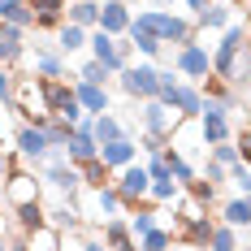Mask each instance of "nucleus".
I'll return each mask as SVG.
<instances>
[{
  "label": "nucleus",
  "mask_w": 251,
  "mask_h": 251,
  "mask_svg": "<svg viewBox=\"0 0 251 251\" xmlns=\"http://www.w3.org/2000/svg\"><path fill=\"white\" fill-rule=\"evenodd\" d=\"M160 156H165V165H169V177H174L177 186H186V182H191V177L200 174V169H195V165H191V160H186V156H177L174 148H165V151H160Z\"/></svg>",
  "instance_id": "22"
},
{
  "label": "nucleus",
  "mask_w": 251,
  "mask_h": 251,
  "mask_svg": "<svg viewBox=\"0 0 251 251\" xmlns=\"http://www.w3.org/2000/svg\"><path fill=\"white\" fill-rule=\"evenodd\" d=\"M44 96H48V113L61 117L65 126H78L87 117L82 104H78V96H74V82H65V78H44Z\"/></svg>",
  "instance_id": "5"
},
{
  "label": "nucleus",
  "mask_w": 251,
  "mask_h": 251,
  "mask_svg": "<svg viewBox=\"0 0 251 251\" xmlns=\"http://www.w3.org/2000/svg\"><path fill=\"white\" fill-rule=\"evenodd\" d=\"M108 78H113V74L104 70L100 61H82V70H78V82H100V87H104Z\"/></svg>",
  "instance_id": "33"
},
{
  "label": "nucleus",
  "mask_w": 251,
  "mask_h": 251,
  "mask_svg": "<svg viewBox=\"0 0 251 251\" xmlns=\"http://www.w3.org/2000/svg\"><path fill=\"white\" fill-rule=\"evenodd\" d=\"M177 195H182L177 182H151V186H148V200L151 203H177Z\"/></svg>",
  "instance_id": "32"
},
{
  "label": "nucleus",
  "mask_w": 251,
  "mask_h": 251,
  "mask_svg": "<svg viewBox=\"0 0 251 251\" xmlns=\"http://www.w3.org/2000/svg\"><path fill=\"white\" fill-rule=\"evenodd\" d=\"M13 143H18V156H26V160H35V165H44L48 160V134L39 130V126H18V134H13Z\"/></svg>",
  "instance_id": "11"
},
{
  "label": "nucleus",
  "mask_w": 251,
  "mask_h": 251,
  "mask_svg": "<svg viewBox=\"0 0 251 251\" xmlns=\"http://www.w3.org/2000/svg\"><path fill=\"white\" fill-rule=\"evenodd\" d=\"M13 217H18V234H35V229L48 226V208L35 200V203H22V208H13Z\"/></svg>",
  "instance_id": "19"
},
{
  "label": "nucleus",
  "mask_w": 251,
  "mask_h": 251,
  "mask_svg": "<svg viewBox=\"0 0 251 251\" xmlns=\"http://www.w3.org/2000/svg\"><path fill=\"white\" fill-rule=\"evenodd\" d=\"M234 148H238V160H243V165L251 169V126H243V130H238V139H234Z\"/></svg>",
  "instance_id": "39"
},
{
  "label": "nucleus",
  "mask_w": 251,
  "mask_h": 251,
  "mask_svg": "<svg viewBox=\"0 0 251 251\" xmlns=\"http://www.w3.org/2000/svg\"><path fill=\"white\" fill-rule=\"evenodd\" d=\"M87 44H91V61H100L113 78L130 65V52H134L130 39H122V35L113 39V35H104V30H91V35H87Z\"/></svg>",
  "instance_id": "4"
},
{
  "label": "nucleus",
  "mask_w": 251,
  "mask_h": 251,
  "mask_svg": "<svg viewBox=\"0 0 251 251\" xmlns=\"http://www.w3.org/2000/svg\"><path fill=\"white\" fill-rule=\"evenodd\" d=\"M65 4H74V0H65Z\"/></svg>",
  "instance_id": "48"
},
{
  "label": "nucleus",
  "mask_w": 251,
  "mask_h": 251,
  "mask_svg": "<svg viewBox=\"0 0 251 251\" xmlns=\"http://www.w3.org/2000/svg\"><path fill=\"white\" fill-rule=\"evenodd\" d=\"M39 191H44V177L30 174V169H9V174H4V203H9V208L35 203Z\"/></svg>",
  "instance_id": "7"
},
{
  "label": "nucleus",
  "mask_w": 251,
  "mask_h": 251,
  "mask_svg": "<svg viewBox=\"0 0 251 251\" xmlns=\"http://www.w3.org/2000/svg\"><path fill=\"white\" fill-rule=\"evenodd\" d=\"M9 113H18L22 126H39L48 122V96H44V78H18V87H13V104H9Z\"/></svg>",
  "instance_id": "3"
},
{
  "label": "nucleus",
  "mask_w": 251,
  "mask_h": 251,
  "mask_svg": "<svg viewBox=\"0 0 251 251\" xmlns=\"http://www.w3.org/2000/svg\"><path fill=\"white\" fill-rule=\"evenodd\" d=\"M139 126H143V148L156 156V151H165V148H169V139H174V130L182 126V117H177L169 104H160V100H143Z\"/></svg>",
  "instance_id": "1"
},
{
  "label": "nucleus",
  "mask_w": 251,
  "mask_h": 251,
  "mask_svg": "<svg viewBox=\"0 0 251 251\" xmlns=\"http://www.w3.org/2000/svg\"><path fill=\"white\" fill-rule=\"evenodd\" d=\"M0 251H9V238H4V234H0Z\"/></svg>",
  "instance_id": "46"
},
{
  "label": "nucleus",
  "mask_w": 251,
  "mask_h": 251,
  "mask_svg": "<svg viewBox=\"0 0 251 251\" xmlns=\"http://www.w3.org/2000/svg\"><path fill=\"white\" fill-rule=\"evenodd\" d=\"M96 238H100L108 251H139V238L130 234V226H126L122 217H113V221H104L100 229H96Z\"/></svg>",
  "instance_id": "12"
},
{
  "label": "nucleus",
  "mask_w": 251,
  "mask_h": 251,
  "mask_svg": "<svg viewBox=\"0 0 251 251\" xmlns=\"http://www.w3.org/2000/svg\"><path fill=\"white\" fill-rule=\"evenodd\" d=\"M134 156H139V148H134V139H117V143H100V160L117 174V169H126V165H134Z\"/></svg>",
  "instance_id": "16"
},
{
  "label": "nucleus",
  "mask_w": 251,
  "mask_h": 251,
  "mask_svg": "<svg viewBox=\"0 0 251 251\" xmlns=\"http://www.w3.org/2000/svg\"><path fill=\"white\" fill-rule=\"evenodd\" d=\"M229 182H234V191L238 195H251V169L238 160V165H229Z\"/></svg>",
  "instance_id": "34"
},
{
  "label": "nucleus",
  "mask_w": 251,
  "mask_h": 251,
  "mask_svg": "<svg viewBox=\"0 0 251 251\" xmlns=\"http://www.w3.org/2000/svg\"><path fill=\"white\" fill-rule=\"evenodd\" d=\"M243 251H251V247H243Z\"/></svg>",
  "instance_id": "49"
},
{
  "label": "nucleus",
  "mask_w": 251,
  "mask_h": 251,
  "mask_svg": "<svg viewBox=\"0 0 251 251\" xmlns=\"http://www.w3.org/2000/svg\"><path fill=\"white\" fill-rule=\"evenodd\" d=\"M200 139H203V148H217V143H226V139H229V108H226V104H208V100H203Z\"/></svg>",
  "instance_id": "9"
},
{
  "label": "nucleus",
  "mask_w": 251,
  "mask_h": 251,
  "mask_svg": "<svg viewBox=\"0 0 251 251\" xmlns=\"http://www.w3.org/2000/svg\"><path fill=\"white\" fill-rule=\"evenodd\" d=\"M9 4H22V0H0V13H4V9H9Z\"/></svg>",
  "instance_id": "45"
},
{
  "label": "nucleus",
  "mask_w": 251,
  "mask_h": 251,
  "mask_svg": "<svg viewBox=\"0 0 251 251\" xmlns=\"http://www.w3.org/2000/svg\"><path fill=\"white\" fill-rule=\"evenodd\" d=\"M182 4H186V9H195V18H200L203 9H208V4H212V0H182Z\"/></svg>",
  "instance_id": "41"
},
{
  "label": "nucleus",
  "mask_w": 251,
  "mask_h": 251,
  "mask_svg": "<svg viewBox=\"0 0 251 251\" xmlns=\"http://www.w3.org/2000/svg\"><path fill=\"white\" fill-rule=\"evenodd\" d=\"M78 177H82V191H100V186H113V169L104 165L100 156H96V160H87V165H78Z\"/></svg>",
  "instance_id": "18"
},
{
  "label": "nucleus",
  "mask_w": 251,
  "mask_h": 251,
  "mask_svg": "<svg viewBox=\"0 0 251 251\" xmlns=\"http://www.w3.org/2000/svg\"><path fill=\"white\" fill-rule=\"evenodd\" d=\"M9 251H30V238H26V234H13V238H9Z\"/></svg>",
  "instance_id": "40"
},
{
  "label": "nucleus",
  "mask_w": 251,
  "mask_h": 251,
  "mask_svg": "<svg viewBox=\"0 0 251 251\" xmlns=\"http://www.w3.org/2000/svg\"><path fill=\"white\" fill-rule=\"evenodd\" d=\"M169 4H174V0H169Z\"/></svg>",
  "instance_id": "50"
},
{
  "label": "nucleus",
  "mask_w": 251,
  "mask_h": 251,
  "mask_svg": "<svg viewBox=\"0 0 251 251\" xmlns=\"http://www.w3.org/2000/svg\"><path fill=\"white\" fill-rule=\"evenodd\" d=\"M113 186H117V191H122V200H126V208H130V203L148 200V186H151V177H148V169H143V165H126L122 174L113 177Z\"/></svg>",
  "instance_id": "10"
},
{
  "label": "nucleus",
  "mask_w": 251,
  "mask_h": 251,
  "mask_svg": "<svg viewBox=\"0 0 251 251\" xmlns=\"http://www.w3.org/2000/svg\"><path fill=\"white\" fill-rule=\"evenodd\" d=\"M44 134H48V143L52 148H70V139H74V126H65L61 122V117H48V122H44Z\"/></svg>",
  "instance_id": "27"
},
{
  "label": "nucleus",
  "mask_w": 251,
  "mask_h": 251,
  "mask_svg": "<svg viewBox=\"0 0 251 251\" xmlns=\"http://www.w3.org/2000/svg\"><path fill=\"white\" fill-rule=\"evenodd\" d=\"M247 126H251V96H247Z\"/></svg>",
  "instance_id": "47"
},
{
  "label": "nucleus",
  "mask_w": 251,
  "mask_h": 251,
  "mask_svg": "<svg viewBox=\"0 0 251 251\" xmlns=\"http://www.w3.org/2000/svg\"><path fill=\"white\" fill-rule=\"evenodd\" d=\"M82 251H108V247H104L100 238H96V234H91V238H87V243H82Z\"/></svg>",
  "instance_id": "42"
},
{
  "label": "nucleus",
  "mask_w": 251,
  "mask_h": 251,
  "mask_svg": "<svg viewBox=\"0 0 251 251\" xmlns=\"http://www.w3.org/2000/svg\"><path fill=\"white\" fill-rule=\"evenodd\" d=\"M13 87H18V74H13V70H4V65H0V104H4V108H9V104H13Z\"/></svg>",
  "instance_id": "36"
},
{
  "label": "nucleus",
  "mask_w": 251,
  "mask_h": 251,
  "mask_svg": "<svg viewBox=\"0 0 251 251\" xmlns=\"http://www.w3.org/2000/svg\"><path fill=\"white\" fill-rule=\"evenodd\" d=\"M174 70L182 78H208L212 74V52H208V44H186V48L174 52Z\"/></svg>",
  "instance_id": "8"
},
{
  "label": "nucleus",
  "mask_w": 251,
  "mask_h": 251,
  "mask_svg": "<svg viewBox=\"0 0 251 251\" xmlns=\"http://www.w3.org/2000/svg\"><path fill=\"white\" fill-rule=\"evenodd\" d=\"M212 151V160H217V165H238V148H234V139H226V143H217V148H208Z\"/></svg>",
  "instance_id": "35"
},
{
  "label": "nucleus",
  "mask_w": 251,
  "mask_h": 251,
  "mask_svg": "<svg viewBox=\"0 0 251 251\" xmlns=\"http://www.w3.org/2000/svg\"><path fill=\"white\" fill-rule=\"evenodd\" d=\"M35 74H39V78H65V61H61L56 52L35 48Z\"/></svg>",
  "instance_id": "25"
},
{
  "label": "nucleus",
  "mask_w": 251,
  "mask_h": 251,
  "mask_svg": "<svg viewBox=\"0 0 251 251\" xmlns=\"http://www.w3.org/2000/svg\"><path fill=\"white\" fill-rule=\"evenodd\" d=\"M87 35H91V30H82V26L65 22V26H61V30H56V48H61V52H65V56H70V52L87 48Z\"/></svg>",
  "instance_id": "24"
},
{
  "label": "nucleus",
  "mask_w": 251,
  "mask_h": 251,
  "mask_svg": "<svg viewBox=\"0 0 251 251\" xmlns=\"http://www.w3.org/2000/svg\"><path fill=\"white\" fill-rule=\"evenodd\" d=\"M9 169H13V160H9V156H4V151H0V177L9 174Z\"/></svg>",
  "instance_id": "43"
},
{
  "label": "nucleus",
  "mask_w": 251,
  "mask_h": 251,
  "mask_svg": "<svg viewBox=\"0 0 251 251\" xmlns=\"http://www.w3.org/2000/svg\"><path fill=\"white\" fill-rule=\"evenodd\" d=\"M243 56H247V70H251V35H247V48H243Z\"/></svg>",
  "instance_id": "44"
},
{
  "label": "nucleus",
  "mask_w": 251,
  "mask_h": 251,
  "mask_svg": "<svg viewBox=\"0 0 251 251\" xmlns=\"http://www.w3.org/2000/svg\"><path fill=\"white\" fill-rule=\"evenodd\" d=\"M96 30L113 35V39L126 35V30H130V9H126L122 0H104V4H100V26H96Z\"/></svg>",
  "instance_id": "13"
},
{
  "label": "nucleus",
  "mask_w": 251,
  "mask_h": 251,
  "mask_svg": "<svg viewBox=\"0 0 251 251\" xmlns=\"http://www.w3.org/2000/svg\"><path fill=\"white\" fill-rule=\"evenodd\" d=\"M74 96L82 104V113H91V117L108 113V87H100V82H74Z\"/></svg>",
  "instance_id": "15"
},
{
  "label": "nucleus",
  "mask_w": 251,
  "mask_h": 251,
  "mask_svg": "<svg viewBox=\"0 0 251 251\" xmlns=\"http://www.w3.org/2000/svg\"><path fill=\"white\" fill-rule=\"evenodd\" d=\"M186 195L200 203V208H212V203H217V186H212L208 177H200V174H195L191 182H186Z\"/></svg>",
  "instance_id": "26"
},
{
  "label": "nucleus",
  "mask_w": 251,
  "mask_h": 251,
  "mask_svg": "<svg viewBox=\"0 0 251 251\" xmlns=\"http://www.w3.org/2000/svg\"><path fill=\"white\" fill-rule=\"evenodd\" d=\"M208 251H238V229L217 226V229H212V238H208Z\"/></svg>",
  "instance_id": "31"
},
{
  "label": "nucleus",
  "mask_w": 251,
  "mask_h": 251,
  "mask_svg": "<svg viewBox=\"0 0 251 251\" xmlns=\"http://www.w3.org/2000/svg\"><path fill=\"white\" fill-rule=\"evenodd\" d=\"M200 177H208V182L217 186V182H229V169H226V165H217V160L208 156V160H203V169H200Z\"/></svg>",
  "instance_id": "38"
},
{
  "label": "nucleus",
  "mask_w": 251,
  "mask_h": 251,
  "mask_svg": "<svg viewBox=\"0 0 251 251\" xmlns=\"http://www.w3.org/2000/svg\"><path fill=\"white\" fill-rule=\"evenodd\" d=\"M30 13H35V26L44 30H61L65 26V0H26Z\"/></svg>",
  "instance_id": "14"
},
{
  "label": "nucleus",
  "mask_w": 251,
  "mask_h": 251,
  "mask_svg": "<svg viewBox=\"0 0 251 251\" xmlns=\"http://www.w3.org/2000/svg\"><path fill=\"white\" fill-rule=\"evenodd\" d=\"M174 247V234L165 226H156V229H148L143 238H139V251H169Z\"/></svg>",
  "instance_id": "28"
},
{
  "label": "nucleus",
  "mask_w": 251,
  "mask_h": 251,
  "mask_svg": "<svg viewBox=\"0 0 251 251\" xmlns=\"http://www.w3.org/2000/svg\"><path fill=\"white\" fill-rule=\"evenodd\" d=\"M0 221H4V217H0Z\"/></svg>",
  "instance_id": "51"
},
{
  "label": "nucleus",
  "mask_w": 251,
  "mask_h": 251,
  "mask_svg": "<svg viewBox=\"0 0 251 251\" xmlns=\"http://www.w3.org/2000/svg\"><path fill=\"white\" fill-rule=\"evenodd\" d=\"M143 169H148V177H151V182H174V177H169V165H165V156H160V151L151 156Z\"/></svg>",
  "instance_id": "37"
},
{
  "label": "nucleus",
  "mask_w": 251,
  "mask_h": 251,
  "mask_svg": "<svg viewBox=\"0 0 251 251\" xmlns=\"http://www.w3.org/2000/svg\"><path fill=\"white\" fill-rule=\"evenodd\" d=\"M221 226H229V229H247L251 226V195H238V200H229L226 208H221Z\"/></svg>",
  "instance_id": "21"
},
{
  "label": "nucleus",
  "mask_w": 251,
  "mask_h": 251,
  "mask_svg": "<svg viewBox=\"0 0 251 251\" xmlns=\"http://www.w3.org/2000/svg\"><path fill=\"white\" fill-rule=\"evenodd\" d=\"M130 26H139V30H151L160 44H174V48H186V44H195V26L186 22V18L160 13V9H143L139 18H130Z\"/></svg>",
  "instance_id": "2"
},
{
  "label": "nucleus",
  "mask_w": 251,
  "mask_h": 251,
  "mask_svg": "<svg viewBox=\"0 0 251 251\" xmlns=\"http://www.w3.org/2000/svg\"><path fill=\"white\" fill-rule=\"evenodd\" d=\"M195 22H200L203 30H221V26H229V4H208Z\"/></svg>",
  "instance_id": "29"
},
{
  "label": "nucleus",
  "mask_w": 251,
  "mask_h": 251,
  "mask_svg": "<svg viewBox=\"0 0 251 251\" xmlns=\"http://www.w3.org/2000/svg\"><path fill=\"white\" fill-rule=\"evenodd\" d=\"M200 96L208 104H226V108H234L238 104V91H234V82H226V78H217V74H208L200 82Z\"/></svg>",
  "instance_id": "17"
},
{
  "label": "nucleus",
  "mask_w": 251,
  "mask_h": 251,
  "mask_svg": "<svg viewBox=\"0 0 251 251\" xmlns=\"http://www.w3.org/2000/svg\"><path fill=\"white\" fill-rule=\"evenodd\" d=\"M65 13H70V22L82 26V30H96V26H100V4H96V0H74V4H65Z\"/></svg>",
  "instance_id": "20"
},
{
  "label": "nucleus",
  "mask_w": 251,
  "mask_h": 251,
  "mask_svg": "<svg viewBox=\"0 0 251 251\" xmlns=\"http://www.w3.org/2000/svg\"><path fill=\"white\" fill-rule=\"evenodd\" d=\"M117 139H130V130H126L113 113H100V117H96V143H117Z\"/></svg>",
  "instance_id": "23"
},
{
  "label": "nucleus",
  "mask_w": 251,
  "mask_h": 251,
  "mask_svg": "<svg viewBox=\"0 0 251 251\" xmlns=\"http://www.w3.org/2000/svg\"><path fill=\"white\" fill-rule=\"evenodd\" d=\"M117 78H122V91L130 96V100H156V91H160V70H156L151 61L126 65Z\"/></svg>",
  "instance_id": "6"
},
{
  "label": "nucleus",
  "mask_w": 251,
  "mask_h": 251,
  "mask_svg": "<svg viewBox=\"0 0 251 251\" xmlns=\"http://www.w3.org/2000/svg\"><path fill=\"white\" fill-rule=\"evenodd\" d=\"M26 238H30V251H61V234L52 226L35 229V234H26Z\"/></svg>",
  "instance_id": "30"
}]
</instances>
